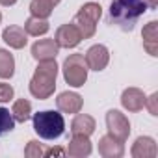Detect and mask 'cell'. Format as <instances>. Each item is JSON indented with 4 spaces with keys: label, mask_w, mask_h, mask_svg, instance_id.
I'll return each instance as SVG.
<instances>
[{
    "label": "cell",
    "mask_w": 158,
    "mask_h": 158,
    "mask_svg": "<svg viewBox=\"0 0 158 158\" xmlns=\"http://www.w3.org/2000/svg\"><path fill=\"white\" fill-rule=\"evenodd\" d=\"M158 0H112L108 11V24L121 28L123 32H132L139 17L149 10H154Z\"/></svg>",
    "instance_id": "1"
},
{
    "label": "cell",
    "mask_w": 158,
    "mask_h": 158,
    "mask_svg": "<svg viewBox=\"0 0 158 158\" xmlns=\"http://www.w3.org/2000/svg\"><path fill=\"white\" fill-rule=\"evenodd\" d=\"M58 63L56 60H43L39 61L32 80H30V93L39 99L45 101L50 95H54L56 89V76H58Z\"/></svg>",
    "instance_id": "2"
},
{
    "label": "cell",
    "mask_w": 158,
    "mask_h": 158,
    "mask_svg": "<svg viewBox=\"0 0 158 158\" xmlns=\"http://www.w3.org/2000/svg\"><path fill=\"white\" fill-rule=\"evenodd\" d=\"M34 130L43 139H58L65 130V119L54 110L34 114Z\"/></svg>",
    "instance_id": "3"
},
{
    "label": "cell",
    "mask_w": 158,
    "mask_h": 158,
    "mask_svg": "<svg viewBox=\"0 0 158 158\" xmlns=\"http://www.w3.org/2000/svg\"><path fill=\"white\" fill-rule=\"evenodd\" d=\"M101 15H102V8L99 4H95V2H88L78 10V13L74 15L73 24L76 26L78 32H80L82 39H89V37L95 35L97 23H99Z\"/></svg>",
    "instance_id": "4"
},
{
    "label": "cell",
    "mask_w": 158,
    "mask_h": 158,
    "mask_svg": "<svg viewBox=\"0 0 158 158\" xmlns=\"http://www.w3.org/2000/svg\"><path fill=\"white\" fill-rule=\"evenodd\" d=\"M88 63L82 54H71L63 61V78L71 88H82L88 80Z\"/></svg>",
    "instance_id": "5"
},
{
    "label": "cell",
    "mask_w": 158,
    "mask_h": 158,
    "mask_svg": "<svg viewBox=\"0 0 158 158\" xmlns=\"http://www.w3.org/2000/svg\"><path fill=\"white\" fill-rule=\"evenodd\" d=\"M106 128H108V134L117 138L119 141H127L128 134H130V123L127 119L125 114H121L119 110H110L106 114Z\"/></svg>",
    "instance_id": "6"
},
{
    "label": "cell",
    "mask_w": 158,
    "mask_h": 158,
    "mask_svg": "<svg viewBox=\"0 0 158 158\" xmlns=\"http://www.w3.org/2000/svg\"><path fill=\"white\" fill-rule=\"evenodd\" d=\"M54 41H56V45L60 48H74V47L80 45L82 35H80V32L76 30L74 24H61L56 30Z\"/></svg>",
    "instance_id": "7"
},
{
    "label": "cell",
    "mask_w": 158,
    "mask_h": 158,
    "mask_svg": "<svg viewBox=\"0 0 158 158\" xmlns=\"http://www.w3.org/2000/svg\"><path fill=\"white\" fill-rule=\"evenodd\" d=\"M84 60H86V63L91 71H97V73L104 71L108 61H110V50L104 45H93V47L88 48Z\"/></svg>",
    "instance_id": "8"
},
{
    "label": "cell",
    "mask_w": 158,
    "mask_h": 158,
    "mask_svg": "<svg viewBox=\"0 0 158 158\" xmlns=\"http://www.w3.org/2000/svg\"><path fill=\"white\" fill-rule=\"evenodd\" d=\"M82 104H84L82 97L74 91H63L56 99V106L63 114H78L82 110Z\"/></svg>",
    "instance_id": "9"
},
{
    "label": "cell",
    "mask_w": 158,
    "mask_h": 158,
    "mask_svg": "<svg viewBox=\"0 0 158 158\" xmlns=\"http://www.w3.org/2000/svg\"><path fill=\"white\" fill-rule=\"evenodd\" d=\"M60 52V47L56 45L54 39H39L32 45V56L34 60L37 61H43V60H56Z\"/></svg>",
    "instance_id": "10"
},
{
    "label": "cell",
    "mask_w": 158,
    "mask_h": 158,
    "mask_svg": "<svg viewBox=\"0 0 158 158\" xmlns=\"http://www.w3.org/2000/svg\"><path fill=\"white\" fill-rule=\"evenodd\" d=\"M91 141L89 136H82V134H73L69 145H67V154L73 158H84L91 154Z\"/></svg>",
    "instance_id": "11"
},
{
    "label": "cell",
    "mask_w": 158,
    "mask_h": 158,
    "mask_svg": "<svg viewBox=\"0 0 158 158\" xmlns=\"http://www.w3.org/2000/svg\"><path fill=\"white\" fill-rule=\"evenodd\" d=\"M125 152L123 141H119L117 138L106 134L99 139V154L104 158H121Z\"/></svg>",
    "instance_id": "12"
},
{
    "label": "cell",
    "mask_w": 158,
    "mask_h": 158,
    "mask_svg": "<svg viewBox=\"0 0 158 158\" xmlns=\"http://www.w3.org/2000/svg\"><path fill=\"white\" fill-rule=\"evenodd\" d=\"M121 104L128 112H139L145 106V93L138 88H127L121 95Z\"/></svg>",
    "instance_id": "13"
},
{
    "label": "cell",
    "mask_w": 158,
    "mask_h": 158,
    "mask_svg": "<svg viewBox=\"0 0 158 158\" xmlns=\"http://www.w3.org/2000/svg\"><path fill=\"white\" fill-rule=\"evenodd\" d=\"M130 154H132L134 158H154V156L158 154L156 141H154L151 136H139V138L134 141Z\"/></svg>",
    "instance_id": "14"
},
{
    "label": "cell",
    "mask_w": 158,
    "mask_h": 158,
    "mask_svg": "<svg viewBox=\"0 0 158 158\" xmlns=\"http://www.w3.org/2000/svg\"><path fill=\"white\" fill-rule=\"evenodd\" d=\"M2 39H4L6 45H10L11 48L19 50V48H24V47H26V43H28V34L24 32V28L13 24V26L4 28V32H2Z\"/></svg>",
    "instance_id": "15"
},
{
    "label": "cell",
    "mask_w": 158,
    "mask_h": 158,
    "mask_svg": "<svg viewBox=\"0 0 158 158\" xmlns=\"http://www.w3.org/2000/svg\"><path fill=\"white\" fill-rule=\"evenodd\" d=\"M141 37H143V48L151 54V56H158V23L156 21H151L149 24H145L143 32H141Z\"/></svg>",
    "instance_id": "16"
},
{
    "label": "cell",
    "mask_w": 158,
    "mask_h": 158,
    "mask_svg": "<svg viewBox=\"0 0 158 158\" xmlns=\"http://www.w3.org/2000/svg\"><path fill=\"white\" fill-rule=\"evenodd\" d=\"M95 132V119L88 114H76L71 123V134L91 136Z\"/></svg>",
    "instance_id": "17"
},
{
    "label": "cell",
    "mask_w": 158,
    "mask_h": 158,
    "mask_svg": "<svg viewBox=\"0 0 158 158\" xmlns=\"http://www.w3.org/2000/svg\"><path fill=\"white\" fill-rule=\"evenodd\" d=\"M48 30H50V24L47 23V19L30 17V19H26V23H24V32H26L28 35H34V37L45 35Z\"/></svg>",
    "instance_id": "18"
},
{
    "label": "cell",
    "mask_w": 158,
    "mask_h": 158,
    "mask_svg": "<svg viewBox=\"0 0 158 158\" xmlns=\"http://www.w3.org/2000/svg\"><path fill=\"white\" fill-rule=\"evenodd\" d=\"M11 115L15 119V123H26L32 117V102L26 99H19L13 102L11 108Z\"/></svg>",
    "instance_id": "19"
},
{
    "label": "cell",
    "mask_w": 158,
    "mask_h": 158,
    "mask_svg": "<svg viewBox=\"0 0 158 158\" xmlns=\"http://www.w3.org/2000/svg\"><path fill=\"white\" fill-rule=\"evenodd\" d=\"M15 74V58L10 50L0 48V78H11Z\"/></svg>",
    "instance_id": "20"
},
{
    "label": "cell",
    "mask_w": 158,
    "mask_h": 158,
    "mask_svg": "<svg viewBox=\"0 0 158 158\" xmlns=\"http://www.w3.org/2000/svg\"><path fill=\"white\" fill-rule=\"evenodd\" d=\"M52 6H48L43 0H32L30 2V13L32 17H39V19H48L52 15Z\"/></svg>",
    "instance_id": "21"
},
{
    "label": "cell",
    "mask_w": 158,
    "mask_h": 158,
    "mask_svg": "<svg viewBox=\"0 0 158 158\" xmlns=\"http://www.w3.org/2000/svg\"><path fill=\"white\" fill-rule=\"evenodd\" d=\"M15 128V119L8 108H0V138L10 134Z\"/></svg>",
    "instance_id": "22"
},
{
    "label": "cell",
    "mask_w": 158,
    "mask_h": 158,
    "mask_svg": "<svg viewBox=\"0 0 158 158\" xmlns=\"http://www.w3.org/2000/svg\"><path fill=\"white\" fill-rule=\"evenodd\" d=\"M43 154H45V147H43L39 141L30 139L28 145H26V149H24V156H26V158H41Z\"/></svg>",
    "instance_id": "23"
},
{
    "label": "cell",
    "mask_w": 158,
    "mask_h": 158,
    "mask_svg": "<svg viewBox=\"0 0 158 158\" xmlns=\"http://www.w3.org/2000/svg\"><path fill=\"white\" fill-rule=\"evenodd\" d=\"M13 99V88L10 84H4V82H0V102H10Z\"/></svg>",
    "instance_id": "24"
},
{
    "label": "cell",
    "mask_w": 158,
    "mask_h": 158,
    "mask_svg": "<svg viewBox=\"0 0 158 158\" xmlns=\"http://www.w3.org/2000/svg\"><path fill=\"white\" fill-rule=\"evenodd\" d=\"M145 106L151 115H158V93H152L151 97H145Z\"/></svg>",
    "instance_id": "25"
},
{
    "label": "cell",
    "mask_w": 158,
    "mask_h": 158,
    "mask_svg": "<svg viewBox=\"0 0 158 158\" xmlns=\"http://www.w3.org/2000/svg\"><path fill=\"white\" fill-rule=\"evenodd\" d=\"M63 154H67L65 149H61V147H50V149H45L43 156H63Z\"/></svg>",
    "instance_id": "26"
},
{
    "label": "cell",
    "mask_w": 158,
    "mask_h": 158,
    "mask_svg": "<svg viewBox=\"0 0 158 158\" xmlns=\"http://www.w3.org/2000/svg\"><path fill=\"white\" fill-rule=\"evenodd\" d=\"M0 4L6 6V8H10V6H15L17 4V0H0Z\"/></svg>",
    "instance_id": "27"
},
{
    "label": "cell",
    "mask_w": 158,
    "mask_h": 158,
    "mask_svg": "<svg viewBox=\"0 0 158 158\" xmlns=\"http://www.w3.org/2000/svg\"><path fill=\"white\" fill-rule=\"evenodd\" d=\"M43 2H47L48 6H52V8H56V6H58V4L61 2V0H43Z\"/></svg>",
    "instance_id": "28"
},
{
    "label": "cell",
    "mask_w": 158,
    "mask_h": 158,
    "mask_svg": "<svg viewBox=\"0 0 158 158\" xmlns=\"http://www.w3.org/2000/svg\"><path fill=\"white\" fill-rule=\"evenodd\" d=\"M0 23H2V13H0Z\"/></svg>",
    "instance_id": "29"
}]
</instances>
